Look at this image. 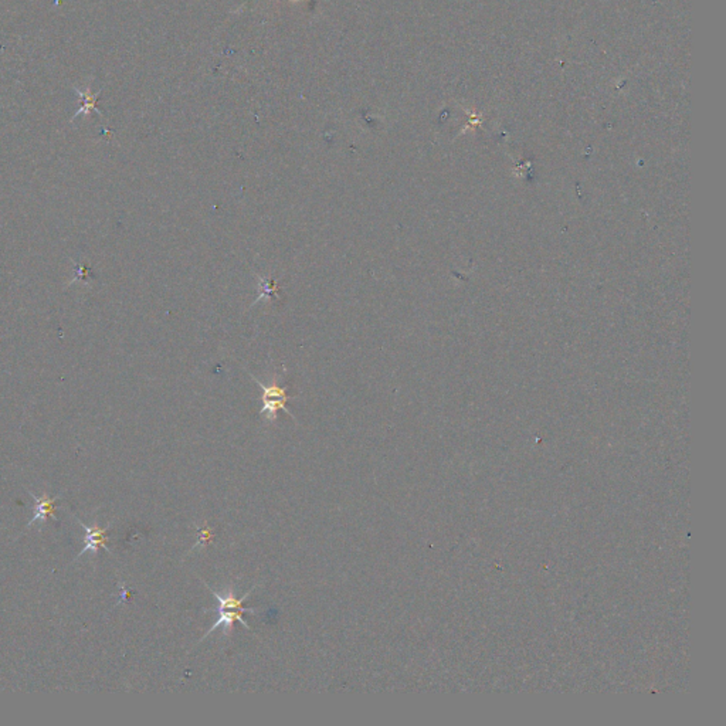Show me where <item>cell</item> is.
Segmentation results:
<instances>
[{"mask_svg":"<svg viewBox=\"0 0 726 726\" xmlns=\"http://www.w3.org/2000/svg\"><path fill=\"white\" fill-rule=\"evenodd\" d=\"M253 379L263 389V408L260 413L264 414L265 420L273 423L277 419L278 410H284L285 413L289 414V416H292L291 411L287 408V401L289 400V397L287 394L285 387H280L278 384L267 386V384L261 383L258 379H256V377H253ZM292 419H294V416H292Z\"/></svg>","mask_w":726,"mask_h":726,"instance_id":"6da1fadb","label":"cell"},{"mask_svg":"<svg viewBox=\"0 0 726 726\" xmlns=\"http://www.w3.org/2000/svg\"><path fill=\"white\" fill-rule=\"evenodd\" d=\"M77 520V518H75ZM77 524L84 528L85 531V538H84V549L77 555V559L81 558L85 552L91 551V552H96L98 549H104L108 552V546H107V542H108V527L106 528H101L98 525H92V527H88L85 525L82 521L77 520Z\"/></svg>","mask_w":726,"mask_h":726,"instance_id":"7a4b0ae2","label":"cell"},{"mask_svg":"<svg viewBox=\"0 0 726 726\" xmlns=\"http://www.w3.org/2000/svg\"><path fill=\"white\" fill-rule=\"evenodd\" d=\"M216 611H218V615H219L218 621H216V623L209 629V632H207V633L203 636V639H201V640H204L207 636H209L212 632H215L216 629H222L223 634H225L226 637H229V636H230V633H232V630H233L234 621H240V625H242L243 627H246L247 630H250V626H249L247 621L244 620V617H243V611H242V610H234V608H222V607H218V608H216ZM201 640H200V641H201Z\"/></svg>","mask_w":726,"mask_h":726,"instance_id":"3957f363","label":"cell"},{"mask_svg":"<svg viewBox=\"0 0 726 726\" xmlns=\"http://www.w3.org/2000/svg\"><path fill=\"white\" fill-rule=\"evenodd\" d=\"M29 494L33 498L35 505H33V518L30 520L27 527H33L37 522L43 524V522H46L49 520V518H53V520H54V518H56L54 508H56L58 496L57 498H50L49 494H46V492L43 495H40V496L35 495L30 491H29Z\"/></svg>","mask_w":726,"mask_h":726,"instance_id":"277c9868","label":"cell"},{"mask_svg":"<svg viewBox=\"0 0 726 726\" xmlns=\"http://www.w3.org/2000/svg\"><path fill=\"white\" fill-rule=\"evenodd\" d=\"M206 584V583H204ZM206 587L211 590V593L216 597L218 600V607H222V608H234V610H242L243 613H256L257 610L256 608H251V607H244V600L250 596L251 592H249L247 594H244L242 599H236L234 596V589L233 587H229L226 590H223L222 593L220 592H216L215 589H212L209 584H206Z\"/></svg>","mask_w":726,"mask_h":726,"instance_id":"5b68a950","label":"cell"},{"mask_svg":"<svg viewBox=\"0 0 726 726\" xmlns=\"http://www.w3.org/2000/svg\"><path fill=\"white\" fill-rule=\"evenodd\" d=\"M74 91H75V94H77V95L80 96V99H81V106H80V108L77 110V113L71 117V120H70L71 123H73L77 117H80V115H88L91 111H96L101 117H104L102 111H101V110H98V107H96V98H98V95L101 94V91H96V92H94V94H92V92H91L89 85H87V88H85V89L78 88V87H74Z\"/></svg>","mask_w":726,"mask_h":726,"instance_id":"8992f818","label":"cell"},{"mask_svg":"<svg viewBox=\"0 0 726 726\" xmlns=\"http://www.w3.org/2000/svg\"><path fill=\"white\" fill-rule=\"evenodd\" d=\"M199 537H200V538H199V542H197V545H196V546L203 545V544H206V542H209V541L212 539V537H213V535H212V532H211V530H209V528L204 527L203 530H200V531H199Z\"/></svg>","mask_w":726,"mask_h":726,"instance_id":"52a82bcc","label":"cell"},{"mask_svg":"<svg viewBox=\"0 0 726 726\" xmlns=\"http://www.w3.org/2000/svg\"><path fill=\"white\" fill-rule=\"evenodd\" d=\"M294 2H296V0H294Z\"/></svg>","mask_w":726,"mask_h":726,"instance_id":"ba28073f","label":"cell"}]
</instances>
